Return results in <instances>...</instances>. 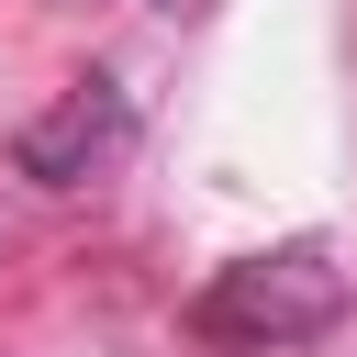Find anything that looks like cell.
Here are the masks:
<instances>
[{"label":"cell","mask_w":357,"mask_h":357,"mask_svg":"<svg viewBox=\"0 0 357 357\" xmlns=\"http://www.w3.org/2000/svg\"><path fill=\"white\" fill-rule=\"evenodd\" d=\"M346 312V268L324 234H290L268 257H234L190 290V335L212 357H268V346H312L324 324Z\"/></svg>","instance_id":"6da1fadb"},{"label":"cell","mask_w":357,"mask_h":357,"mask_svg":"<svg viewBox=\"0 0 357 357\" xmlns=\"http://www.w3.org/2000/svg\"><path fill=\"white\" fill-rule=\"evenodd\" d=\"M123 145H134V100H123V78H78L56 112H33V123L11 134V167H22L33 190H78V178H100Z\"/></svg>","instance_id":"7a4b0ae2"},{"label":"cell","mask_w":357,"mask_h":357,"mask_svg":"<svg viewBox=\"0 0 357 357\" xmlns=\"http://www.w3.org/2000/svg\"><path fill=\"white\" fill-rule=\"evenodd\" d=\"M145 11H167V22H212L223 0H145Z\"/></svg>","instance_id":"3957f363"}]
</instances>
